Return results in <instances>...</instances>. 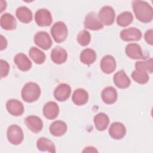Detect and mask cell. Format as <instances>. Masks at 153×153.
<instances>
[{
	"label": "cell",
	"mask_w": 153,
	"mask_h": 153,
	"mask_svg": "<svg viewBox=\"0 0 153 153\" xmlns=\"http://www.w3.org/2000/svg\"><path fill=\"white\" fill-rule=\"evenodd\" d=\"M132 8L137 20L143 23H149L153 18L152 7L146 1H133Z\"/></svg>",
	"instance_id": "6da1fadb"
},
{
	"label": "cell",
	"mask_w": 153,
	"mask_h": 153,
	"mask_svg": "<svg viewBox=\"0 0 153 153\" xmlns=\"http://www.w3.org/2000/svg\"><path fill=\"white\" fill-rule=\"evenodd\" d=\"M21 94L23 100L26 102H33L37 100L41 95L40 87L35 82H29L22 88Z\"/></svg>",
	"instance_id": "7a4b0ae2"
},
{
	"label": "cell",
	"mask_w": 153,
	"mask_h": 153,
	"mask_svg": "<svg viewBox=\"0 0 153 153\" xmlns=\"http://www.w3.org/2000/svg\"><path fill=\"white\" fill-rule=\"evenodd\" d=\"M51 34L54 40L57 42H63L68 36V28L63 22H56L51 28Z\"/></svg>",
	"instance_id": "3957f363"
},
{
	"label": "cell",
	"mask_w": 153,
	"mask_h": 153,
	"mask_svg": "<svg viewBox=\"0 0 153 153\" xmlns=\"http://www.w3.org/2000/svg\"><path fill=\"white\" fill-rule=\"evenodd\" d=\"M7 136L8 140L13 145H19L23 140V133L22 128L16 125L13 124L7 129Z\"/></svg>",
	"instance_id": "277c9868"
},
{
	"label": "cell",
	"mask_w": 153,
	"mask_h": 153,
	"mask_svg": "<svg viewBox=\"0 0 153 153\" xmlns=\"http://www.w3.org/2000/svg\"><path fill=\"white\" fill-rule=\"evenodd\" d=\"M84 25L85 28L91 30H97L103 27V25L100 20L98 14L95 12H90L87 14Z\"/></svg>",
	"instance_id": "5b68a950"
},
{
	"label": "cell",
	"mask_w": 153,
	"mask_h": 153,
	"mask_svg": "<svg viewBox=\"0 0 153 153\" xmlns=\"http://www.w3.org/2000/svg\"><path fill=\"white\" fill-rule=\"evenodd\" d=\"M98 16L103 25L109 26L112 25L114 22L115 13L112 7L106 5L100 9Z\"/></svg>",
	"instance_id": "8992f818"
},
{
	"label": "cell",
	"mask_w": 153,
	"mask_h": 153,
	"mask_svg": "<svg viewBox=\"0 0 153 153\" xmlns=\"http://www.w3.org/2000/svg\"><path fill=\"white\" fill-rule=\"evenodd\" d=\"M35 20L39 26H48L52 23L51 13L45 8H41L35 14Z\"/></svg>",
	"instance_id": "52a82bcc"
},
{
	"label": "cell",
	"mask_w": 153,
	"mask_h": 153,
	"mask_svg": "<svg viewBox=\"0 0 153 153\" xmlns=\"http://www.w3.org/2000/svg\"><path fill=\"white\" fill-rule=\"evenodd\" d=\"M34 42L39 47L45 50L49 49L53 44L50 35L45 31L38 32L35 35Z\"/></svg>",
	"instance_id": "ba28073f"
},
{
	"label": "cell",
	"mask_w": 153,
	"mask_h": 153,
	"mask_svg": "<svg viewBox=\"0 0 153 153\" xmlns=\"http://www.w3.org/2000/svg\"><path fill=\"white\" fill-rule=\"evenodd\" d=\"M120 38L124 41H139L142 38V32L136 27H130L121 31Z\"/></svg>",
	"instance_id": "9c48e42d"
},
{
	"label": "cell",
	"mask_w": 153,
	"mask_h": 153,
	"mask_svg": "<svg viewBox=\"0 0 153 153\" xmlns=\"http://www.w3.org/2000/svg\"><path fill=\"white\" fill-rule=\"evenodd\" d=\"M71 93V88L69 84L62 83L59 84L54 91V96L59 102H64L68 99Z\"/></svg>",
	"instance_id": "30bf717a"
},
{
	"label": "cell",
	"mask_w": 153,
	"mask_h": 153,
	"mask_svg": "<svg viewBox=\"0 0 153 153\" xmlns=\"http://www.w3.org/2000/svg\"><path fill=\"white\" fill-rule=\"evenodd\" d=\"M109 136L114 139H121L126 134V128L124 125L120 122H114L111 125L109 130Z\"/></svg>",
	"instance_id": "8fae6325"
},
{
	"label": "cell",
	"mask_w": 153,
	"mask_h": 153,
	"mask_svg": "<svg viewBox=\"0 0 153 153\" xmlns=\"http://www.w3.org/2000/svg\"><path fill=\"white\" fill-rule=\"evenodd\" d=\"M7 111L13 116H20L25 111L23 103L16 99H10L6 103Z\"/></svg>",
	"instance_id": "7c38bea8"
},
{
	"label": "cell",
	"mask_w": 153,
	"mask_h": 153,
	"mask_svg": "<svg viewBox=\"0 0 153 153\" xmlns=\"http://www.w3.org/2000/svg\"><path fill=\"white\" fill-rule=\"evenodd\" d=\"M126 53L127 56L132 59H145L141 47L136 43H131L127 45L126 47Z\"/></svg>",
	"instance_id": "4fadbf2b"
},
{
	"label": "cell",
	"mask_w": 153,
	"mask_h": 153,
	"mask_svg": "<svg viewBox=\"0 0 153 153\" xmlns=\"http://www.w3.org/2000/svg\"><path fill=\"white\" fill-rule=\"evenodd\" d=\"M25 123L27 127L34 133H38L43 128V122L42 120L36 115H30L25 120Z\"/></svg>",
	"instance_id": "5bb4252c"
},
{
	"label": "cell",
	"mask_w": 153,
	"mask_h": 153,
	"mask_svg": "<svg viewBox=\"0 0 153 153\" xmlns=\"http://www.w3.org/2000/svg\"><path fill=\"white\" fill-rule=\"evenodd\" d=\"M42 112L46 118L53 120L57 117L59 112V108L55 102L50 101L44 105Z\"/></svg>",
	"instance_id": "9a60e30c"
},
{
	"label": "cell",
	"mask_w": 153,
	"mask_h": 153,
	"mask_svg": "<svg viewBox=\"0 0 153 153\" xmlns=\"http://www.w3.org/2000/svg\"><path fill=\"white\" fill-rule=\"evenodd\" d=\"M115 85L120 88H126L131 84L130 78L123 70H120L115 74L113 78Z\"/></svg>",
	"instance_id": "2e32d148"
},
{
	"label": "cell",
	"mask_w": 153,
	"mask_h": 153,
	"mask_svg": "<svg viewBox=\"0 0 153 153\" xmlns=\"http://www.w3.org/2000/svg\"><path fill=\"white\" fill-rule=\"evenodd\" d=\"M100 66L104 73L111 74L116 69V62L114 57L111 55H106L102 59Z\"/></svg>",
	"instance_id": "e0dca14e"
},
{
	"label": "cell",
	"mask_w": 153,
	"mask_h": 153,
	"mask_svg": "<svg viewBox=\"0 0 153 153\" xmlns=\"http://www.w3.org/2000/svg\"><path fill=\"white\" fill-rule=\"evenodd\" d=\"M68 58L66 51L61 47H55L51 53V59L56 64H62L66 62Z\"/></svg>",
	"instance_id": "ac0fdd59"
},
{
	"label": "cell",
	"mask_w": 153,
	"mask_h": 153,
	"mask_svg": "<svg viewBox=\"0 0 153 153\" xmlns=\"http://www.w3.org/2000/svg\"><path fill=\"white\" fill-rule=\"evenodd\" d=\"M14 62L17 68L22 71H27L32 67L30 60L26 54L22 53H18L15 56Z\"/></svg>",
	"instance_id": "d6986e66"
},
{
	"label": "cell",
	"mask_w": 153,
	"mask_h": 153,
	"mask_svg": "<svg viewBox=\"0 0 153 153\" xmlns=\"http://www.w3.org/2000/svg\"><path fill=\"white\" fill-rule=\"evenodd\" d=\"M0 24L1 27L7 30H14L17 26L15 17L10 13H4L1 16Z\"/></svg>",
	"instance_id": "ffe728a7"
},
{
	"label": "cell",
	"mask_w": 153,
	"mask_h": 153,
	"mask_svg": "<svg viewBox=\"0 0 153 153\" xmlns=\"http://www.w3.org/2000/svg\"><path fill=\"white\" fill-rule=\"evenodd\" d=\"M88 100V94L84 88H78L74 91L72 96V100L78 106L85 105Z\"/></svg>",
	"instance_id": "44dd1931"
},
{
	"label": "cell",
	"mask_w": 153,
	"mask_h": 153,
	"mask_svg": "<svg viewBox=\"0 0 153 153\" xmlns=\"http://www.w3.org/2000/svg\"><path fill=\"white\" fill-rule=\"evenodd\" d=\"M102 99L104 103L106 104L114 103L118 97L116 89L112 87H107L102 91Z\"/></svg>",
	"instance_id": "7402d4cb"
},
{
	"label": "cell",
	"mask_w": 153,
	"mask_h": 153,
	"mask_svg": "<svg viewBox=\"0 0 153 153\" xmlns=\"http://www.w3.org/2000/svg\"><path fill=\"white\" fill-rule=\"evenodd\" d=\"M93 121L97 130L103 131L107 128L109 123V119L106 114L100 112L94 117Z\"/></svg>",
	"instance_id": "603a6c76"
},
{
	"label": "cell",
	"mask_w": 153,
	"mask_h": 153,
	"mask_svg": "<svg viewBox=\"0 0 153 153\" xmlns=\"http://www.w3.org/2000/svg\"><path fill=\"white\" fill-rule=\"evenodd\" d=\"M66 124L61 120H57L53 122L50 126V131L54 136H61L67 131Z\"/></svg>",
	"instance_id": "cb8c5ba5"
},
{
	"label": "cell",
	"mask_w": 153,
	"mask_h": 153,
	"mask_svg": "<svg viewBox=\"0 0 153 153\" xmlns=\"http://www.w3.org/2000/svg\"><path fill=\"white\" fill-rule=\"evenodd\" d=\"M16 14L19 20L22 23H29L32 20V13L26 7L22 6L19 7L16 10Z\"/></svg>",
	"instance_id": "d4e9b609"
},
{
	"label": "cell",
	"mask_w": 153,
	"mask_h": 153,
	"mask_svg": "<svg viewBox=\"0 0 153 153\" xmlns=\"http://www.w3.org/2000/svg\"><path fill=\"white\" fill-rule=\"evenodd\" d=\"M36 147L41 151L56 152V147L53 142L46 137H40L36 142Z\"/></svg>",
	"instance_id": "484cf974"
},
{
	"label": "cell",
	"mask_w": 153,
	"mask_h": 153,
	"mask_svg": "<svg viewBox=\"0 0 153 153\" xmlns=\"http://www.w3.org/2000/svg\"><path fill=\"white\" fill-rule=\"evenodd\" d=\"M80 61L87 65H90L94 62L96 59V53L95 51L91 48H85L82 51L79 56Z\"/></svg>",
	"instance_id": "4316f807"
},
{
	"label": "cell",
	"mask_w": 153,
	"mask_h": 153,
	"mask_svg": "<svg viewBox=\"0 0 153 153\" xmlns=\"http://www.w3.org/2000/svg\"><path fill=\"white\" fill-rule=\"evenodd\" d=\"M29 54L30 57L36 64L43 63L46 59L45 53L35 47H32L30 48Z\"/></svg>",
	"instance_id": "83f0119b"
},
{
	"label": "cell",
	"mask_w": 153,
	"mask_h": 153,
	"mask_svg": "<svg viewBox=\"0 0 153 153\" xmlns=\"http://www.w3.org/2000/svg\"><path fill=\"white\" fill-rule=\"evenodd\" d=\"M133 20V14L129 11H124L118 16L117 23L118 26L125 27L129 25Z\"/></svg>",
	"instance_id": "f1b7e54d"
},
{
	"label": "cell",
	"mask_w": 153,
	"mask_h": 153,
	"mask_svg": "<svg viewBox=\"0 0 153 153\" xmlns=\"http://www.w3.org/2000/svg\"><path fill=\"white\" fill-rule=\"evenodd\" d=\"M131 78L137 83L140 84H146L149 80V75L145 71L135 70L131 73Z\"/></svg>",
	"instance_id": "f546056e"
},
{
	"label": "cell",
	"mask_w": 153,
	"mask_h": 153,
	"mask_svg": "<svg viewBox=\"0 0 153 153\" xmlns=\"http://www.w3.org/2000/svg\"><path fill=\"white\" fill-rule=\"evenodd\" d=\"M152 59H149L144 61H138L135 63L136 70H140L145 72H149V73L152 72Z\"/></svg>",
	"instance_id": "4dcf8cb0"
},
{
	"label": "cell",
	"mask_w": 153,
	"mask_h": 153,
	"mask_svg": "<svg viewBox=\"0 0 153 153\" xmlns=\"http://www.w3.org/2000/svg\"><path fill=\"white\" fill-rule=\"evenodd\" d=\"M91 40L90 33L86 30L81 31L77 36V41L82 46H86L89 44Z\"/></svg>",
	"instance_id": "1f68e13d"
},
{
	"label": "cell",
	"mask_w": 153,
	"mask_h": 153,
	"mask_svg": "<svg viewBox=\"0 0 153 153\" xmlns=\"http://www.w3.org/2000/svg\"><path fill=\"white\" fill-rule=\"evenodd\" d=\"M0 64H1V76L2 78L8 75L9 73V70H10V65L7 61L2 59L0 60Z\"/></svg>",
	"instance_id": "d6a6232c"
},
{
	"label": "cell",
	"mask_w": 153,
	"mask_h": 153,
	"mask_svg": "<svg viewBox=\"0 0 153 153\" xmlns=\"http://www.w3.org/2000/svg\"><path fill=\"white\" fill-rule=\"evenodd\" d=\"M145 39L149 45H152L153 43V30L152 29L148 30L145 33Z\"/></svg>",
	"instance_id": "836d02e7"
},
{
	"label": "cell",
	"mask_w": 153,
	"mask_h": 153,
	"mask_svg": "<svg viewBox=\"0 0 153 153\" xmlns=\"http://www.w3.org/2000/svg\"><path fill=\"white\" fill-rule=\"evenodd\" d=\"M1 38V50L2 51L3 50L5 49L7 46V41L5 37H4L2 35L0 36Z\"/></svg>",
	"instance_id": "e575fe53"
},
{
	"label": "cell",
	"mask_w": 153,
	"mask_h": 153,
	"mask_svg": "<svg viewBox=\"0 0 153 153\" xmlns=\"http://www.w3.org/2000/svg\"><path fill=\"white\" fill-rule=\"evenodd\" d=\"M82 152H98V151L95 148H94L93 146H88V147L85 148V149L83 150Z\"/></svg>",
	"instance_id": "d590c367"
},
{
	"label": "cell",
	"mask_w": 153,
	"mask_h": 153,
	"mask_svg": "<svg viewBox=\"0 0 153 153\" xmlns=\"http://www.w3.org/2000/svg\"><path fill=\"white\" fill-rule=\"evenodd\" d=\"M4 4V1H1V12H2L7 7V4H6V2H5Z\"/></svg>",
	"instance_id": "8d00e7d4"
}]
</instances>
